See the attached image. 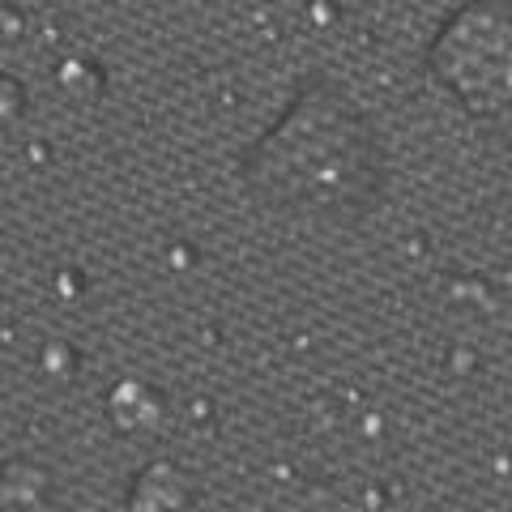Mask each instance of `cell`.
Listing matches in <instances>:
<instances>
[{
  "label": "cell",
  "mask_w": 512,
  "mask_h": 512,
  "mask_svg": "<svg viewBox=\"0 0 512 512\" xmlns=\"http://www.w3.org/2000/svg\"><path fill=\"white\" fill-rule=\"evenodd\" d=\"M244 180L278 210L363 214L384 188L380 141L342 90L312 82L244 154Z\"/></svg>",
  "instance_id": "cell-1"
},
{
  "label": "cell",
  "mask_w": 512,
  "mask_h": 512,
  "mask_svg": "<svg viewBox=\"0 0 512 512\" xmlns=\"http://www.w3.org/2000/svg\"><path fill=\"white\" fill-rule=\"evenodd\" d=\"M427 69L470 120L512 128V0H470L448 13Z\"/></svg>",
  "instance_id": "cell-2"
},
{
  "label": "cell",
  "mask_w": 512,
  "mask_h": 512,
  "mask_svg": "<svg viewBox=\"0 0 512 512\" xmlns=\"http://www.w3.org/2000/svg\"><path fill=\"white\" fill-rule=\"evenodd\" d=\"M188 500H192L188 478L175 470V466H167V461H158V466L141 470L133 491H128V504H133V508H184Z\"/></svg>",
  "instance_id": "cell-3"
},
{
  "label": "cell",
  "mask_w": 512,
  "mask_h": 512,
  "mask_svg": "<svg viewBox=\"0 0 512 512\" xmlns=\"http://www.w3.org/2000/svg\"><path fill=\"white\" fill-rule=\"evenodd\" d=\"M111 419L120 423V431H150L158 423V402L150 397V389L124 384L111 393Z\"/></svg>",
  "instance_id": "cell-4"
},
{
  "label": "cell",
  "mask_w": 512,
  "mask_h": 512,
  "mask_svg": "<svg viewBox=\"0 0 512 512\" xmlns=\"http://www.w3.org/2000/svg\"><path fill=\"white\" fill-rule=\"evenodd\" d=\"M22 111H26V94H22V86H18V77L0 73V141H5L13 128H18Z\"/></svg>",
  "instance_id": "cell-5"
}]
</instances>
